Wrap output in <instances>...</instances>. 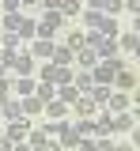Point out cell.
I'll return each instance as SVG.
<instances>
[{"label":"cell","mask_w":140,"mask_h":151,"mask_svg":"<svg viewBox=\"0 0 140 151\" xmlns=\"http://www.w3.org/2000/svg\"><path fill=\"white\" fill-rule=\"evenodd\" d=\"M129 129H136V117H133V110L114 113V132H129Z\"/></svg>","instance_id":"14"},{"label":"cell","mask_w":140,"mask_h":151,"mask_svg":"<svg viewBox=\"0 0 140 151\" xmlns=\"http://www.w3.org/2000/svg\"><path fill=\"white\" fill-rule=\"evenodd\" d=\"M133 30H136V34H140V15H136V23H133Z\"/></svg>","instance_id":"45"},{"label":"cell","mask_w":140,"mask_h":151,"mask_svg":"<svg viewBox=\"0 0 140 151\" xmlns=\"http://www.w3.org/2000/svg\"><path fill=\"white\" fill-rule=\"evenodd\" d=\"M0 136H4V132H0Z\"/></svg>","instance_id":"49"},{"label":"cell","mask_w":140,"mask_h":151,"mask_svg":"<svg viewBox=\"0 0 140 151\" xmlns=\"http://www.w3.org/2000/svg\"><path fill=\"white\" fill-rule=\"evenodd\" d=\"M53 64H76V53H72L68 45H57V49H53Z\"/></svg>","instance_id":"20"},{"label":"cell","mask_w":140,"mask_h":151,"mask_svg":"<svg viewBox=\"0 0 140 151\" xmlns=\"http://www.w3.org/2000/svg\"><path fill=\"white\" fill-rule=\"evenodd\" d=\"M114 151H133V144H118V147H114Z\"/></svg>","instance_id":"44"},{"label":"cell","mask_w":140,"mask_h":151,"mask_svg":"<svg viewBox=\"0 0 140 151\" xmlns=\"http://www.w3.org/2000/svg\"><path fill=\"white\" fill-rule=\"evenodd\" d=\"M34 94H38L42 102H53V98H57V83H45V79H42L38 87H34Z\"/></svg>","instance_id":"19"},{"label":"cell","mask_w":140,"mask_h":151,"mask_svg":"<svg viewBox=\"0 0 140 151\" xmlns=\"http://www.w3.org/2000/svg\"><path fill=\"white\" fill-rule=\"evenodd\" d=\"M136 45H140V34H136V30H129V34H121V38H118V49L136 53Z\"/></svg>","instance_id":"21"},{"label":"cell","mask_w":140,"mask_h":151,"mask_svg":"<svg viewBox=\"0 0 140 151\" xmlns=\"http://www.w3.org/2000/svg\"><path fill=\"white\" fill-rule=\"evenodd\" d=\"M99 30H102L106 38H118V19H110V15H106V19H102V27H99Z\"/></svg>","instance_id":"31"},{"label":"cell","mask_w":140,"mask_h":151,"mask_svg":"<svg viewBox=\"0 0 140 151\" xmlns=\"http://www.w3.org/2000/svg\"><path fill=\"white\" fill-rule=\"evenodd\" d=\"M76 110H80L83 117H91V113H95V102H91V94H80V102H76Z\"/></svg>","instance_id":"30"},{"label":"cell","mask_w":140,"mask_h":151,"mask_svg":"<svg viewBox=\"0 0 140 151\" xmlns=\"http://www.w3.org/2000/svg\"><path fill=\"white\" fill-rule=\"evenodd\" d=\"M0 4H4L8 12H19V0H0Z\"/></svg>","instance_id":"39"},{"label":"cell","mask_w":140,"mask_h":151,"mask_svg":"<svg viewBox=\"0 0 140 151\" xmlns=\"http://www.w3.org/2000/svg\"><path fill=\"white\" fill-rule=\"evenodd\" d=\"M61 15H83V0H61Z\"/></svg>","instance_id":"23"},{"label":"cell","mask_w":140,"mask_h":151,"mask_svg":"<svg viewBox=\"0 0 140 151\" xmlns=\"http://www.w3.org/2000/svg\"><path fill=\"white\" fill-rule=\"evenodd\" d=\"M133 87H136V76H133V72H125V68H121V72L114 76V91H133Z\"/></svg>","instance_id":"16"},{"label":"cell","mask_w":140,"mask_h":151,"mask_svg":"<svg viewBox=\"0 0 140 151\" xmlns=\"http://www.w3.org/2000/svg\"><path fill=\"white\" fill-rule=\"evenodd\" d=\"M45 110H49V117H53V121H68V106H64L61 98H53V102H45Z\"/></svg>","instance_id":"18"},{"label":"cell","mask_w":140,"mask_h":151,"mask_svg":"<svg viewBox=\"0 0 140 151\" xmlns=\"http://www.w3.org/2000/svg\"><path fill=\"white\" fill-rule=\"evenodd\" d=\"M95 136H114V113H99L95 117Z\"/></svg>","instance_id":"15"},{"label":"cell","mask_w":140,"mask_h":151,"mask_svg":"<svg viewBox=\"0 0 140 151\" xmlns=\"http://www.w3.org/2000/svg\"><path fill=\"white\" fill-rule=\"evenodd\" d=\"M27 132H30V121L23 117V121H8V129H4V136H8L12 144H19V140H27Z\"/></svg>","instance_id":"5"},{"label":"cell","mask_w":140,"mask_h":151,"mask_svg":"<svg viewBox=\"0 0 140 151\" xmlns=\"http://www.w3.org/2000/svg\"><path fill=\"white\" fill-rule=\"evenodd\" d=\"M110 87H102V83H95V87H91V102H95V106H106V102H110Z\"/></svg>","instance_id":"22"},{"label":"cell","mask_w":140,"mask_h":151,"mask_svg":"<svg viewBox=\"0 0 140 151\" xmlns=\"http://www.w3.org/2000/svg\"><path fill=\"white\" fill-rule=\"evenodd\" d=\"M0 117L4 121H23V98H8L0 106Z\"/></svg>","instance_id":"6"},{"label":"cell","mask_w":140,"mask_h":151,"mask_svg":"<svg viewBox=\"0 0 140 151\" xmlns=\"http://www.w3.org/2000/svg\"><path fill=\"white\" fill-rule=\"evenodd\" d=\"M129 106H133V98H129L125 91H114V94H110V102H106V110H110V113H125Z\"/></svg>","instance_id":"8"},{"label":"cell","mask_w":140,"mask_h":151,"mask_svg":"<svg viewBox=\"0 0 140 151\" xmlns=\"http://www.w3.org/2000/svg\"><path fill=\"white\" fill-rule=\"evenodd\" d=\"M38 76L45 79V83H57V87L72 83V68H68V64H53V60H49V64H45V68H42Z\"/></svg>","instance_id":"1"},{"label":"cell","mask_w":140,"mask_h":151,"mask_svg":"<svg viewBox=\"0 0 140 151\" xmlns=\"http://www.w3.org/2000/svg\"><path fill=\"white\" fill-rule=\"evenodd\" d=\"M64 45H68L72 53H76V49H83V34H80V30H68V34H64Z\"/></svg>","instance_id":"27"},{"label":"cell","mask_w":140,"mask_h":151,"mask_svg":"<svg viewBox=\"0 0 140 151\" xmlns=\"http://www.w3.org/2000/svg\"><path fill=\"white\" fill-rule=\"evenodd\" d=\"M114 147H118V144H114V140H106V136L95 140V151H114Z\"/></svg>","instance_id":"36"},{"label":"cell","mask_w":140,"mask_h":151,"mask_svg":"<svg viewBox=\"0 0 140 151\" xmlns=\"http://www.w3.org/2000/svg\"><path fill=\"white\" fill-rule=\"evenodd\" d=\"M72 129H76V136H95V121H91V117H83V121L72 125Z\"/></svg>","instance_id":"28"},{"label":"cell","mask_w":140,"mask_h":151,"mask_svg":"<svg viewBox=\"0 0 140 151\" xmlns=\"http://www.w3.org/2000/svg\"><path fill=\"white\" fill-rule=\"evenodd\" d=\"M61 27H64V15L61 12H45V19L38 23V38H57Z\"/></svg>","instance_id":"3"},{"label":"cell","mask_w":140,"mask_h":151,"mask_svg":"<svg viewBox=\"0 0 140 151\" xmlns=\"http://www.w3.org/2000/svg\"><path fill=\"white\" fill-rule=\"evenodd\" d=\"M34 87H38V83H34V76H15V79H12V91L23 94V98H27V94H34Z\"/></svg>","instance_id":"10"},{"label":"cell","mask_w":140,"mask_h":151,"mask_svg":"<svg viewBox=\"0 0 140 151\" xmlns=\"http://www.w3.org/2000/svg\"><path fill=\"white\" fill-rule=\"evenodd\" d=\"M19 4H38V0H19Z\"/></svg>","instance_id":"47"},{"label":"cell","mask_w":140,"mask_h":151,"mask_svg":"<svg viewBox=\"0 0 140 151\" xmlns=\"http://www.w3.org/2000/svg\"><path fill=\"white\" fill-rule=\"evenodd\" d=\"M19 42H23V38L15 34V30H8V34L0 38V45H4V49H19Z\"/></svg>","instance_id":"32"},{"label":"cell","mask_w":140,"mask_h":151,"mask_svg":"<svg viewBox=\"0 0 140 151\" xmlns=\"http://www.w3.org/2000/svg\"><path fill=\"white\" fill-rule=\"evenodd\" d=\"M42 4H45L49 12H61V0H42Z\"/></svg>","instance_id":"40"},{"label":"cell","mask_w":140,"mask_h":151,"mask_svg":"<svg viewBox=\"0 0 140 151\" xmlns=\"http://www.w3.org/2000/svg\"><path fill=\"white\" fill-rule=\"evenodd\" d=\"M136 57H140V45H136Z\"/></svg>","instance_id":"48"},{"label":"cell","mask_w":140,"mask_h":151,"mask_svg":"<svg viewBox=\"0 0 140 151\" xmlns=\"http://www.w3.org/2000/svg\"><path fill=\"white\" fill-rule=\"evenodd\" d=\"M125 8H129L133 15H140V0H125Z\"/></svg>","instance_id":"37"},{"label":"cell","mask_w":140,"mask_h":151,"mask_svg":"<svg viewBox=\"0 0 140 151\" xmlns=\"http://www.w3.org/2000/svg\"><path fill=\"white\" fill-rule=\"evenodd\" d=\"M0 151H15V144H12L8 136H0Z\"/></svg>","instance_id":"38"},{"label":"cell","mask_w":140,"mask_h":151,"mask_svg":"<svg viewBox=\"0 0 140 151\" xmlns=\"http://www.w3.org/2000/svg\"><path fill=\"white\" fill-rule=\"evenodd\" d=\"M118 72H121V60H99V64L91 68V76H95V83H102V87H110Z\"/></svg>","instance_id":"2"},{"label":"cell","mask_w":140,"mask_h":151,"mask_svg":"<svg viewBox=\"0 0 140 151\" xmlns=\"http://www.w3.org/2000/svg\"><path fill=\"white\" fill-rule=\"evenodd\" d=\"M80 151H95V140H80Z\"/></svg>","instance_id":"41"},{"label":"cell","mask_w":140,"mask_h":151,"mask_svg":"<svg viewBox=\"0 0 140 151\" xmlns=\"http://www.w3.org/2000/svg\"><path fill=\"white\" fill-rule=\"evenodd\" d=\"M12 68H15V76H38V64H34V57H30V53H19Z\"/></svg>","instance_id":"7"},{"label":"cell","mask_w":140,"mask_h":151,"mask_svg":"<svg viewBox=\"0 0 140 151\" xmlns=\"http://www.w3.org/2000/svg\"><path fill=\"white\" fill-rule=\"evenodd\" d=\"M19 38L34 42V38H38V23H34V19H23V23H19Z\"/></svg>","instance_id":"24"},{"label":"cell","mask_w":140,"mask_h":151,"mask_svg":"<svg viewBox=\"0 0 140 151\" xmlns=\"http://www.w3.org/2000/svg\"><path fill=\"white\" fill-rule=\"evenodd\" d=\"M19 23H23L19 12H8V15H4V30H15V34H19Z\"/></svg>","instance_id":"29"},{"label":"cell","mask_w":140,"mask_h":151,"mask_svg":"<svg viewBox=\"0 0 140 151\" xmlns=\"http://www.w3.org/2000/svg\"><path fill=\"white\" fill-rule=\"evenodd\" d=\"M4 76H8V68H4V64H0V79H4Z\"/></svg>","instance_id":"46"},{"label":"cell","mask_w":140,"mask_h":151,"mask_svg":"<svg viewBox=\"0 0 140 151\" xmlns=\"http://www.w3.org/2000/svg\"><path fill=\"white\" fill-rule=\"evenodd\" d=\"M42 110H45V102H42L38 94H27V98H23V117H27V121H30L34 113H42Z\"/></svg>","instance_id":"12"},{"label":"cell","mask_w":140,"mask_h":151,"mask_svg":"<svg viewBox=\"0 0 140 151\" xmlns=\"http://www.w3.org/2000/svg\"><path fill=\"white\" fill-rule=\"evenodd\" d=\"M72 83H76V91H80V94H91V87H95V76H91V68H80V72L72 76Z\"/></svg>","instance_id":"9"},{"label":"cell","mask_w":140,"mask_h":151,"mask_svg":"<svg viewBox=\"0 0 140 151\" xmlns=\"http://www.w3.org/2000/svg\"><path fill=\"white\" fill-rule=\"evenodd\" d=\"M57 98L64 102V106H76V102H80V91H76V83H64V87H57Z\"/></svg>","instance_id":"17"},{"label":"cell","mask_w":140,"mask_h":151,"mask_svg":"<svg viewBox=\"0 0 140 151\" xmlns=\"http://www.w3.org/2000/svg\"><path fill=\"white\" fill-rule=\"evenodd\" d=\"M106 4H110V0H83L87 12H106Z\"/></svg>","instance_id":"35"},{"label":"cell","mask_w":140,"mask_h":151,"mask_svg":"<svg viewBox=\"0 0 140 151\" xmlns=\"http://www.w3.org/2000/svg\"><path fill=\"white\" fill-rule=\"evenodd\" d=\"M102 19H106L102 12H83V27H87V30H99V27H102Z\"/></svg>","instance_id":"26"},{"label":"cell","mask_w":140,"mask_h":151,"mask_svg":"<svg viewBox=\"0 0 140 151\" xmlns=\"http://www.w3.org/2000/svg\"><path fill=\"white\" fill-rule=\"evenodd\" d=\"M27 144H30L34 151H42V147H45V129H30V132H27Z\"/></svg>","instance_id":"25"},{"label":"cell","mask_w":140,"mask_h":151,"mask_svg":"<svg viewBox=\"0 0 140 151\" xmlns=\"http://www.w3.org/2000/svg\"><path fill=\"white\" fill-rule=\"evenodd\" d=\"M8 98H12V79H8V76H4V79H0V106H4V102H8Z\"/></svg>","instance_id":"34"},{"label":"cell","mask_w":140,"mask_h":151,"mask_svg":"<svg viewBox=\"0 0 140 151\" xmlns=\"http://www.w3.org/2000/svg\"><path fill=\"white\" fill-rule=\"evenodd\" d=\"M76 64H80V68H95V64H99V53H95L91 45H83V49H76Z\"/></svg>","instance_id":"13"},{"label":"cell","mask_w":140,"mask_h":151,"mask_svg":"<svg viewBox=\"0 0 140 151\" xmlns=\"http://www.w3.org/2000/svg\"><path fill=\"white\" fill-rule=\"evenodd\" d=\"M15 57H19V49H4V45H0V64H4V68H12Z\"/></svg>","instance_id":"33"},{"label":"cell","mask_w":140,"mask_h":151,"mask_svg":"<svg viewBox=\"0 0 140 151\" xmlns=\"http://www.w3.org/2000/svg\"><path fill=\"white\" fill-rule=\"evenodd\" d=\"M95 53H99V60H118V38H102V45Z\"/></svg>","instance_id":"11"},{"label":"cell","mask_w":140,"mask_h":151,"mask_svg":"<svg viewBox=\"0 0 140 151\" xmlns=\"http://www.w3.org/2000/svg\"><path fill=\"white\" fill-rule=\"evenodd\" d=\"M53 49H57L53 38H34V42H30V57H34V60H53Z\"/></svg>","instance_id":"4"},{"label":"cell","mask_w":140,"mask_h":151,"mask_svg":"<svg viewBox=\"0 0 140 151\" xmlns=\"http://www.w3.org/2000/svg\"><path fill=\"white\" fill-rule=\"evenodd\" d=\"M133 147H140V129H136V132H133Z\"/></svg>","instance_id":"43"},{"label":"cell","mask_w":140,"mask_h":151,"mask_svg":"<svg viewBox=\"0 0 140 151\" xmlns=\"http://www.w3.org/2000/svg\"><path fill=\"white\" fill-rule=\"evenodd\" d=\"M15 151H34V147H30L27 140H19V144H15Z\"/></svg>","instance_id":"42"}]
</instances>
